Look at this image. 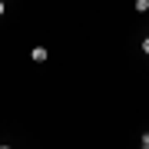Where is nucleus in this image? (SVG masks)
Returning a JSON list of instances; mask_svg holds the SVG:
<instances>
[{"mask_svg": "<svg viewBox=\"0 0 149 149\" xmlns=\"http://www.w3.org/2000/svg\"><path fill=\"white\" fill-rule=\"evenodd\" d=\"M136 10H139V13H146V10H149V0H136Z\"/></svg>", "mask_w": 149, "mask_h": 149, "instance_id": "obj_2", "label": "nucleus"}, {"mask_svg": "<svg viewBox=\"0 0 149 149\" xmlns=\"http://www.w3.org/2000/svg\"><path fill=\"white\" fill-rule=\"evenodd\" d=\"M139 146H143V149H149V133H146L143 139H139Z\"/></svg>", "mask_w": 149, "mask_h": 149, "instance_id": "obj_3", "label": "nucleus"}, {"mask_svg": "<svg viewBox=\"0 0 149 149\" xmlns=\"http://www.w3.org/2000/svg\"><path fill=\"white\" fill-rule=\"evenodd\" d=\"M143 53H146V56H149V37H146V40H143Z\"/></svg>", "mask_w": 149, "mask_h": 149, "instance_id": "obj_4", "label": "nucleus"}, {"mask_svg": "<svg viewBox=\"0 0 149 149\" xmlns=\"http://www.w3.org/2000/svg\"><path fill=\"white\" fill-rule=\"evenodd\" d=\"M3 10H7V3H3V0H0V17H3Z\"/></svg>", "mask_w": 149, "mask_h": 149, "instance_id": "obj_5", "label": "nucleus"}, {"mask_svg": "<svg viewBox=\"0 0 149 149\" xmlns=\"http://www.w3.org/2000/svg\"><path fill=\"white\" fill-rule=\"evenodd\" d=\"M33 60H37V63H43V60H47V50H43V47H33Z\"/></svg>", "mask_w": 149, "mask_h": 149, "instance_id": "obj_1", "label": "nucleus"}]
</instances>
